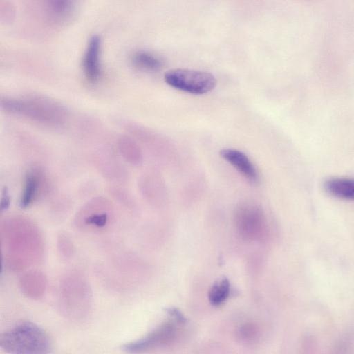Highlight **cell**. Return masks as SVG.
I'll list each match as a JSON object with an SVG mask.
<instances>
[{
	"instance_id": "ba28073f",
	"label": "cell",
	"mask_w": 354,
	"mask_h": 354,
	"mask_svg": "<svg viewBox=\"0 0 354 354\" xmlns=\"http://www.w3.org/2000/svg\"><path fill=\"white\" fill-rule=\"evenodd\" d=\"M41 169L33 167L28 169L25 175L24 187L20 196L19 205L21 208L30 206L44 192L46 178Z\"/></svg>"
},
{
	"instance_id": "52a82bcc",
	"label": "cell",
	"mask_w": 354,
	"mask_h": 354,
	"mask_svg": "<svg viewBox=\"0 0 354 354\" xmlns=\"http://www.w3.org/2000/svg\"><path fill=\"white\" fill-rule=\"evenodd\" d=\"M175 334L174 324L171 322H165L144 337L124 344L122 350L130 354L144 353L168 344Z\"/></svg>"
},
{
	"instance_id": "3957f363",
	"label": "cell",
	"mask_w": 354,
	"mask_h": 354,
	"mask_svg": "<svg viewBox=\"0 0 354 354\" xmlns=\"http://www.w3.org/2000/svg\"><path fill=\"white\" fill-rule=\"evenodd\" d=\"M91 291L86 279L78 272H71L61 281L59 306L64 315L73 319L85 317L91 306Z\"/></svg>"
},
{
	"instance_id": "5b68a950",
	"label": "cell",
	"mask_w": 354,
	"mask_h": 354,
	"mask_svg": "<svg viewBox=\"0 0 354 354\" xmlns=\"http://www.w3.org/2000/svg\"><path fill=\"white\" fill-rule=\"evenodd\" d=\"M164 80L176 89L195 95L209 93L216 85V80L212 73L187 68L169 70L165 73Z\"/></svg>"
},
{
	"instance_id": "ac0fdd59",
	"label": "cell",
	"mask_w": 354,
	"mask_h": 354,
	"mask_svg": "<svg viewBox=\"0 0 354 354\" xmlns=\"http://www.w3.org/2000/svg\"><path fill=\"white\" fill-rule=\"evenodd\" d=\"M48 8L55 14L62 15L70 11L72 2L70 1L53 0L48 1Z\"/></svg>"
},
{
	"instance_id": "7c38bea8",
	"label": "cell",
	"mask_w": 354,
	"mask_h": 354,
	"mask_svg": "<svg viewBox=\"0 0 354 354\" xmlns=\"http://www.w3.org/2000/svg\"><path fill=\"white\" fill-rule=\"evenodd\" d=\"M324 189L331 196L344 200L354 201V179L331 178L325 181Z\"/></svg>"
},
{
	"instance_id": "277c9868",
	"label": "cell",
	"mask_w": 354,
	"mask_h": 354,
	"mask_svg": "<svg viewBox=\"0 0 354 354\" xmlns=\"http://www.w3.org/2000/svg\"><path fill=\"white\" fill-rule=\"evenodd\" d=\"M1 106L8 111L45 124H57L63 119L62 109L45 99H5L1 100Z\"/></svg>"
},
{
	"instance_id": "9c48e42d",
	"label": "cell",
	"mask_w": 354,
	"mask_h": 354,
	"mask_svg": "<svg viewBox=\"0 0 354 354\" xmlns=\"http://www.w3.org/2000/svg\"><path fill=\"white\" fill-rule=\"evenodd\" d=\"M220 156L249 180L254 182L257 180L256 168L243 152L226 148L220 151Z\"/></svg>"
},
{
	"instance_id": "7a4b0ae2",
	"label": "cell",
	"mask_w": 354,
	"mask_h": 354,
	"mask_svg": "<svg viewBox=\"0 0 354 354\" xmlns=\"http://www.w3.org/2000/svg\"><path fill=\"white\" fill-rule=\"evenodd\" d=\"M0 346L9 354H50L52 350L48 335L31 322H21L2 333Z\"/></svg>"
},
{
	"instance_id": "d6986e66",
	"label": "cell",
	"mask_w": 354,
	"mask_h": 354,
	"mask_svg": "<svg viewBox=\"0 0 354 354\" xmlns=\"http://www.w3.org/2000/svg\"><path fill=\"white\" fill-rule=\"evenodd\" d=\"M10 204V195L7 187H3L1 192V209L5 211L8 209Z\"/></svg>"
},
{
	"instance_id": "8992f818",
	"label": "cell",
	"mask_w": 354,
	"mask_h": 354,
	"mask_svg": "<svg viewBox=\"0 0 354 354\" xmlns=\"http://www.w3.org/2000/svg\"><path fill=\"white\" fill-rule=\"evenodd\" d=\"M234 222L236 232L244 240H260L266 234L265 214L262 208L254 203L244 202L237 206Z\"/></svg>"
},
{
	"instance_id": "8fae6325",
	"label": "cell",
	"mask_w": 354,
	"mask_h": 354,
	"mask_svg": "<svg viewBox=\"0 0 354 354\" xmlns=\"http://www.w3.org/2000/svg\"><path fill=\"white\" fill-rule=\"evenodd\" d=\"M100 39L97 35H93L89 39L83 59L85 75L91 82L97 81L100 75Z\"/></svg>"
},
{
	"instance_id": "6da1fadb",
	"label": "cell",
	"mask_w": 354,
	"mask_h": 354,
	"mask_svg": "<svg viewBox=\"0 0 354 354\" xmlns=\"http://www.w3.org/2000/svg\"><path fill=\"white\" fill-rule=\"evenodd\" d=\"M2 246L8 268L19 271L37 262L43 252L38 229L27 218L14 217L1 227Z\"/></svg>"
},
{
	"instance_id": "9a60e30c",
	"label": "cell",
	"mask_w": 354,
	"mask_h": 354,
	"mask_svg": "<svg viewBox=\"0 0 354 354\" xmlns=\"http://www.w3.org/2000/svg\"><path fill=\"white\" fill-rule=\"evenodd\" d=\"M133 62L138 67L149 70H158L161 66V61L153 54L146 51H138L133 55Z\"/></svg>"
},
{
	"instance_id": "4fadbf2b",
	"label": "cell",
	"mask_w": 354,
	"mask_h": 354,
	"mask_svg": "<svg viewBox=\"0 0 354 354\" xmlns=\"http://www.w3.org/2000/svg\"><path fill=\"white\" fill-rule=\"evenodd\" d=\"M230 291V284L226 277H223L215 282L208 292V299L211 304L218 306L223 304L228 297Z\"/></svg>"
},
{
	"instance_id": "30bf717a",
	"label": "cell",
	"mask_w": 354,
	"mask_h": 354,
	"mask_svg": "<svg viewBox=\"0 0 354 354\" xmlns=\"http://www.w3.org/2000/svg\"><path fill=\"white\" fill-rule=\"evenodd\" d=\"M19 288L26 297L39 299L42 297L46 288V277L37 270L26 272L19 279Z\"/></svg>"
},
{
	"instance_id": "ffe728a7",
	"label": "cell",
	"mask_w": 354,
	"mask_h": 354,
	"mask_svg": "<svg viewBox=\"0 0 354 354\" xmlns=\"http://www.w3.org/2000/svg\"><path fill=\"white\" fill-rule=\"evenodd\" d=\"M166 310L167 313L173 317L178 322L181 324L185 322L186 319L179 310L175 308H169Z\"/></svg>"
},
{
	"instance_id": "5bb4252c",
	"label": "cell",
	"mask_w": 354,
	"mask_h": 354,
	"mask_svg": "<svg viewBox=\"0 0 354 354\" xmlns=\"http://www.w3.org/2000/svg\"><path fill=\"white\" fill-rule=\"evenodd\" d=\"M120 150L127 161L132 165H139L142 161L141 151L131 140L122 139L120 142Z\"/></svg>"
},
{
	"instance_id": "2e32d148",
	"label": "cell",
	"mask_w": 354,
	"mask_h": 354,
	"mask_svg": "<svg viewBox=\"0 0 354 354\" xmlns=\"http://www.w3.org/2000/svg\"><path fill=\"white\" fill-rule=\"evenodd\" d=\"M86 209L89 211L88 212H84L83 214L84 218L83 221L86 225H92L97 227L104 226L108 221L107 213L102 211V208L93 209L91 207H86Z\"/></svg>"
},
{
	"instance_id": "e0dca14e",
	"label": "cell",
	"mask_w": 354,
	"mask_h": 354,
	"mask_svg": "<svg viewBox=\"0 0 354 354\" xmlns=\"http://www.w3.org/2000/svg\"><path fill=\"white\" fill-rule=\"evenodd\" d=\"M57 252L62 259H71L74 252L75 248L71 240L66 234H60L57 242Z\"/></svg>"
}]
</instances>
